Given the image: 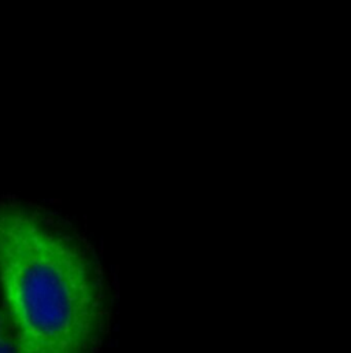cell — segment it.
I'll use <instances>...</instances> for the list:
<instances>
[{"label":"cell","mask_w":351,"mask_h":353,"mask_svg":"<svg viewBox=\"0 0 351 353\" xmlns=\"http://www.w3.org/2000/svg\"><path fill=\"white\" fill-rule=\"evenodd\" d=\"M4 332H8V329H7L6 316H4V314L0 311V334H1V333H4Z\"/></svg>","instance_id":"obj_3"},{"label":"cell","mask_w":351,"mask_h":353,"mask_svg":"<svg viewBox=\"0 0 351 353\" xmlns=\"http://www.w3.org/2000/svg\"><path fill=\"white\" fill-rule=\"evenodd\" d=\"M0 353H14L12 336L8 332L0 334Z\"/></svg>","instance_id":"obj_2"},{"label":"cell","mask_w":351,"mask_h":353,"mask_svg":"<svg viewBox=\"0 0 351 353\" xmlns=\"http://www.w3.org/2000/svg\"><path fill=\"white\" fill-rule=\"evenodd\" d=\"M0 285L14 353H98L110 304L96 261L33 212L0 206Z\"/></svg>","instance_id":"obj_1"}]
</instances>
